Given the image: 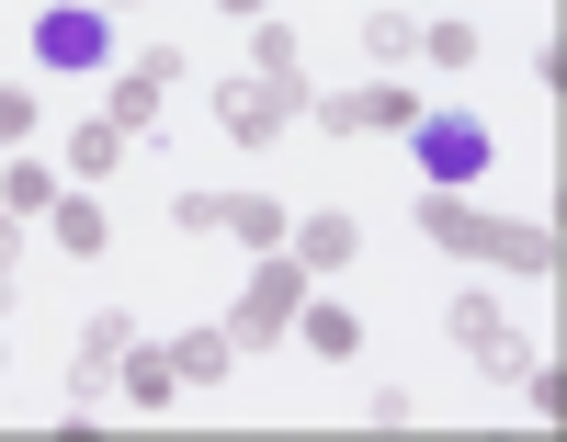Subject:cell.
Masks as SVG:
<instances>
[{"instance_id":"ffe728a7","label":"cell","mask_w":567,"mask_h":442,"mask_svg":"<svg viewBox=\"0 0 567 442\" xmlns=\"http://www.w3.org/2000/svg\"><path fill=\"white\" fill-rule=\"evenodd\" d=\"M171 227H182V238H216V193H205V182H171Z\"/></svg>"},{"instance_id":"8fae6325","label":"cell","mask_w":567,"mask_h":442,"mask_svg":"<svg viewBox=\"0 0 567 442\" xmlns=\"http://www.w3.org/2000/svg\"><path fill=\"white\" fill-rule=\"evenodd\" d=\"M284 227H296V216H284L272 193H216V238H250V250H284Z\"/></svg>"},{"instance_id":"4fadbf2b","label":"cell","mask_w":567,"mask_h":442,"mask_svg":"<svg viewBox=\"0 0 567 442\" xmlns=\"http://www.w3.org/2000/svg\"><path fill=\"white\" fill-rule=\"evenodd\" d=\"M171 363H182V386H227V374H239V340H227V318L216 329H182Z\"/></svg>"},{"instance_id":"7402d4cb","label":"cell","mask_w":567,"mask_h":442,"mask_svg":"<svg viewBox=\"0 0 567 442\" xmlns=\"http://www.w3.org/2000/svg\"><path fill=\"white\" fill-rule=\"evenodd\" d=\"M12 284H23V227L0 216V318H12Z\"/></svg>"},{"instance_id":"52a82bcc","label":"cell","mask_w":567,"mask_h":442,"mask_svg":"<svg viewBox=\"0 0 567 442\" xmlns=\"http://www.w3.org/2000/svg\"><path fill=\"white\" fill-rule=\"evenodd\" d=\"M329 136H409L420 125V91H398V80H374V91H329V103H307Z\"/></svg>"},{"instance_id":"d6986e66","label":"cell","mask_w":567,"mask_h":442,"mask_svg":"<svg viewBox=\"0 0 567 442\" xmlns=\"http://www.w3.org/2000/svg\"><path fill=\"white\" fill-rule=\"evenodd\" d=\"M250 69H261V80H296V34H284L272 12L250 23Z\"/></svg>"},{"instance_id":"6da1fadb","label":"cell","mask_w":567,"mask_h":442,"mask_svg":"<svg viewBox=\"0 0 567 442\" xmlns=\"http://www.w3.org/2000/svg\"><path fill=\"white\" fill-rule=\"evenodd\" d=\"M420 238H443L454 261H488V273H556V227H523V216H477L454 182H420Z\"/></svg>"},{"instance_id":"5b68a950","label":"cell","mask_w":567,"mask_h":442,"mask_svg":"<svg viewBox=\"0 0 567 442\" xmlns=\"http://www.w3.org/2000/svg\"><path fill=\"white\" fill-rule=\"evenodd\" d=\"M296 114H307V80H261V69H250V80H227V91H216V125H227V147H272Z\"/></svg>"},{"instance_id":"e0dca14e","label":"cell","mask_w":567,"mask_h":442,"mask_svg":"<svg viewBox=\"0 0 567 442\" xmlns=\"http://www.w3.org/2000/svg\"><path fill=\"white\" fill-rule=\"evenodd\" d=\"M363 58H386V69H398V58H420V23L374 0V12H363Z\"/></svg>"},{"instance_id":"cb8c5ba5","label":"cell","mask_w":567,"mask_h":442,"mask_svg":"<svg viewBox=\"0 0 567 442\" xmlns=\"http://www.w3.org/2000/svg\"><path fill=\"white\" fill-rule=\"evenodd\" d=\"M0 374H12V340H0Z\"/></svg>"},{"instance_id":"ac0fdd59","label":"cell","mask_w":567,"mask_h":442,"mask_svg":"<svg viewBox=\"0 0 567 442\" xmlns=\"http://www.w3.org/2000/svg\"><path fill=\"white\" fill-rule=\"evenodd\" d=\"M420 58H432V69H477V23H420Z\"/></svg>"},{"instance_id":"2e32d148","label":"cell","mask_w":567,"mask_h":442,"mask_svg":"<svg viewBox=\"0 0 567 442\" xmlns=\"http://www.w3.org/2000/svg\"><path fill=\"white\" fill-rule=\"evenodd\" d=\"M58 193H69V171H45V160H12V171H0V205H12V216H45Z\"/></svg>"},{"instance_id":"5bb4252c","label":"cell","mask_w":567,"mask_h":442,"mask_svg":"<svg viewBox=\"0 0 567 442\" xmlns=\"http://www.w3.org/2000/svg\"><path fill=\"white\" fill-rule=\"evenodd\" d=\"M45 216H58V250H69V261H103V250H114V216L91 205V193H58Z\"/></svg>"},{"instance_id":"7a4b0ae2","label":"cell","mask_w":567,"mask_h":442,"mask_svg":"<svg viewBox=\"0 0 567 442\" xmlns=\"http://www.w3.org/2000/svg\"><path fill=\"white\" fill-rule=\"evenodd\" d=\"M307 284H318V273H307L296 250H261V273L239 284V307H227V340H239V363H250V352H272V340L296 329V307H307Z\"/></svg>"},{"instance_id":"3957f363","label":"cell","mask_w":567,"mask_h":442,"mask_svg":"<svg viewBox=\"0 0 567 442\" xmlns=\"http://www.w3.org/2000/svg\"><path fill=\"white\" fill-rule=\"evenodd\" d=\"M34 69L103 80L114 69V12H103V0H91V12H80V0H45V12H34Z\"/></svg>"},{"instance_id":"9a60e30c","label":"cell","mask_w":567,"mask_h":442,"mask_svg":"<svg viewBox=\"0 0 567 442\" xmlns=\"http://www.w3.org/2000/svg\"><path fill=\"white\" fill-rule=\"evenodd\" d=\"M125 147H136L125 125H103V114H80V125H69V182H103V171L125 160Z\"/></svg>"},{"instance_id":"8992f818","label":"cell","mask_w":567,"mask_h":442,"mask_svg":"<svg viewBox=\"0 0 567 442\" xmlns=\"http://www.w3.org/2000/svg\"><path fill=\"white\" fill-rule=\"evenodd\" d=\"M182 91V45H148V58H125L114 69V91H103V125H125V136H159V103Z\"/></svg>"},{"instance_id":"7c38bea8","label":"cell","mask_w":567,"mask_h":442,"mask_svg":"<svg viewBox=\"0 0 567 442\" xmlns=\"http://www.w3.org/2000/svg\"><path fill=\"white\" fill-rule=\"evenodd\" d=\"M296 340H307L318 363H352V352H363V318L329 307V295H307V307H296Z\"/></svg>"},{"instance_id":"ba28073f","label":"cell","mask_w":567,"mask_h":442,"mask_svg":"<svg viewBox=\"0 0 567 442\" xmlns=\"http://www.w3.org/2000/svg\"><path fill=\"white\" fill-rule=\"evenodd\" d=\"M409 136H420V182H477L488 171V125L477 114H420Z\"/></svg>"},{"instance_id":"277c9868","label":"cell","mask_w":567,"mask_h":442,"mask_svg":"<svg viewBox=\"0 0 567 442\" xmlns=\"http://www.w3.org/2000/svg\"><path fill=\"white\" fill-rule=\"evenodd\" d=\"M443 329H454V352L477 363V374H499V386H523V374H534V340L499 318V295H477V284H465L454 307H443Z\"/></svg>"},{"instance_id":"30bf717a","label":"cell","mask_w":567,"mask_h":442,"mask_svg":"<svg viewBox=\"0 0 567 442\" xmlns=\"http://www.w3.org/2000/svg\"><path fill=\"white\" fill-rule=\"evenodd\" d=\"M114 386L136 409H171L182 398V363H171V340H125V363H114Z\"/></svg>"},{"instance_id":"603a6c76","label":"cell","mask_w":567,"mask_h":442,"mask_svg":"<svg viewBox=\"0 0 567 442\" xmlns=\"http://www.w3.org/2000/svg\"><path fill=\"white\" fill-rule=\"evenodd\" d=\"M227 12H239V23H261V12H272V0H227Z\"/></svg>"},{"instance_id":"44dd1931","label":"cell","mask_w":567,"mask_h":442,"mask_svg":"<svg viewBox=\"0 0 567 442\" xmlns=\"http://www.w3.org/2000/svg\"><path fill=\"white\" fill-rule=\"evenodd\" d=\"M23 136H34V91L0 80V147H23Z\"/></svg>"},{"instance_id":"9c48e42d","label":"cell","mask_w":567,"mask_h":442,"mask_svg":"<svg viewBox=\"0 0 567 442\" xmlns=\"http://www.w3.org/2000/svg\"><path fill=\"white\" fill-rule=\"evenodd\" d=\"M284 250H296L307 273H352V261H363V216L318 205V216H296V227H284Z\"/></svg>"},{"instance_id":"d4e9b609","label":"cell","mask_w":567,"mask_h":442,"mask_svg":"<svg viewBox=\"0 0 567 442\" xmlns=\"http://www.w3.org/2000/svg\"><path fill=\"white\" fill-rule=\"evenodd\" d=\"M103 12H114V0H103Z\"/></svg>"}]
</instances>
